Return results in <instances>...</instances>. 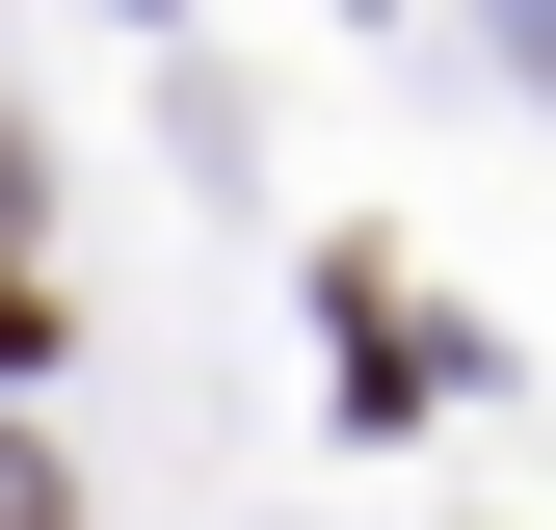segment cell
Instances as JSON below:
<instances>
[{
  "mask_svg": "<svg viewBox=\"0 0 556 530\" xmlns=\"http://www.w3.org/2000/svg\"><path fill=\"white\" fill-rule=\"evenodd\" d=\"M0 530H53V478H27V451H0Z\"/></svg>",
  "mask_w": 556,
  "mask_h": 530,
  "instance_id": "2",
  "label": "cell"
},
{
  "mask_svg": "<svg viewBox=\"0 0 556 530\" xmlns=\"http://www.w3.org/2000/svg\"><path fill=\"white\" fill-rule=\"evenodd\" d=\"M0 239H27V132H0Z\"/></svg>",
  "mask_w": 556,
  "mask_h": 530,
  "instance_id": "3",
  "label": "cell"
},
{
  "mask_svg": "<svg viewBox=\"0 0 556 530\" xmlns=\"http://www.w3.org/2000/svg\"><path fill=\"white\" fill-rule=\"evenodd\" d=\"M0 371H53V265L27 239H0Z\"/></svg>",
  "mask_w": 556,
  "mask_h": 530,
  "instance_id": "1",
  "label": "cell"
}]
</instances>
